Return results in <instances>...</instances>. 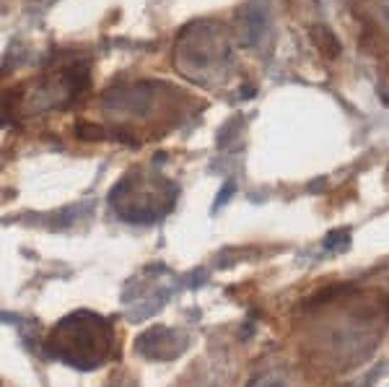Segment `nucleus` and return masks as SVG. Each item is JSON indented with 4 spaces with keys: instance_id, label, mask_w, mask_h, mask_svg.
Instances as JSON below:
<instances>
[{
    "instance_id": "3",
    "label": "nucleus",
    "mask_w": 389,
    "mask_h": 387,
    "mask_svg": "<svg viewBox=\"0 0 389 387\" xmlns=\"http://www.w3.org/2000/svg\"><path fill=\"white\" fill-rule=\"evenodd\" d=\"M174 188L164 177H145V174H130L112 190V206L117 214L130 221H156L174 203Z\"/></svg>"
},
{
    "instance_id": "1",
    "label": "nucleus",
    "mask_w": 389,
    "mask_h": 387,
    "mask_svg": "<svg viewBox=\"0 0 389 387\" xmlns=\"http://www.w3.org/2000/svg\"><path fill=\"white\" fill-rule=\"evenodd\" d=\"M114 346V330L102 315L76 312L52 327L47 336V351L76 369H93L110 359Z\"/></svg>"
},
{
    "instance_id": "4",
    "label": "nucleus",
    "mask_w": 389,
    "mask_h": 387,
    "mask_svg": "<svg viewBox=\"0 0 389 387\" xmlns=\"http://www.w3.org/2000/svg\"><path fill=\"white\" fill-rule=\"evenodd\" d=\"M312 39L317 42L322 55H327V58H335V55L340 52V44H338V39H335V34H332L330 29H324V26H314Z\"/></svg>"
},
{
    "instance_id": "2",
    "label": "nucleus",
    "mask_w": 389,
    "mask_h": 387,
    "mask_svg": "<svg viewBox=\"0 0 389 387\" xmlns=\"http://www.w3.org/2000/svg\"><path fill=\"white\" fill-rule=\"evenodd\" d=\"M229 60V34L223 26L213 21H197L187 26L174 44V65L192 81L223 76Z\"/></svg>"
},
{
    "instance_id": "5",
    "label": "nucleus",
    "mask_w": 389,
    "mask_h": 387,
    "mask_svg": "<svg viewBox=\"0 0 389 387\" xmlns=\"http://www.w3.org/2000/svg\"><path fill=\"white\" fill-rule=\"evenodd\" d=\"M384 16H387V21H389V0L384 3Z\"/></svg>"
}]
</instances>
